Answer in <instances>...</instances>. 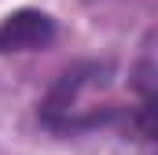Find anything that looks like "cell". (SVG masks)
<instances>
[{"label": "cell", "mask_w": 158, "mask_h": 155, "mask_svg": "<svg viewBox=\"0 0 158 155\" xmlns=\"http://www.w3.org/2000/svg\"><path fill=\"white\" fill-rule=\"evenodd\" d=\"M55 41V22L40 7H19L0 22V52H33Z\"/></svg>", "instance_id": "6da1fadb"}]
</instances>
